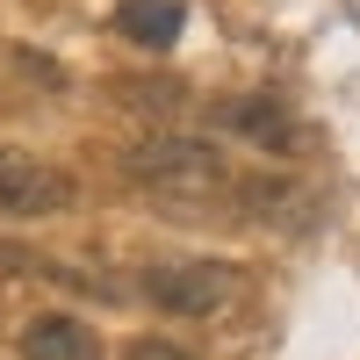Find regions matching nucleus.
<instances>
[{
    "label": "nucleus",
    "mask_w": 360,
    "mask_h": 360,
    "mask_svg": "<svg viewBox=\"0 0 360 360\" xmlns=\"http://www.w3.org/2000/svg\"><path fill=\"white\" fill-rule=\"evenodd\" d=\"M123 173L144 195H159L166 209H209V202L231 195V159L209 137H188V130H159V137L130 144Z\"/></svg>",
    "instance_id": "1"
},
{
    "label": "nucleus",
    "mask_w": 360,
    "mask_h": 360,
    "mask_svg": "<svg viewBox=\"0 0 360 360\" xmlns=\"http://www.w3.org/2000/svg\"><path fill=\"white\" fill-rule=\"evenodd\" d=\"M238 288H245V274L231 259H159L137 274V295L166 317H217L238 303Z\"/></svg>",
    "instance_id": "2"
},
{
    "label": "nucleus",
    "mask_w": 360,
    "mask_h": 360,
    "mask_svg": "<svg viewBox=\"0 0 360 360\" xmlns=\"http://www.w3.org/2000/svg\"><path fill=\"white\" fill-rule=\"evenodd\" d=\"M79 202V180L65 166H51L37 152H8L0 144V217H58V209Z\"/></svg>",
    "instance_id": "3"
},
{
    "label": "nucleus",
    "mask_w": 360,
    "mask_h": 360,
    "mask_svg": "<svg viewBox=\"0 0 360 360\" xmlns=\"http://www.w3.org/2000/svg\"><path fill=\"white\" fill-rule=\"evenodd\" d=\"M224 202L245 224H266V231H303L310 224V195H303V180H288V173H245V180L231 173Z\"/></svg>",
    "instance_id": "4"
},
{
    "label": "nucleus",
    "mask_w": 360,
    "mask_h": 360,
    "mask_svg": "<svg viewBox=\"0 0 360 360\" xmlns=\"http://www.w3.org/2000/svg\"><path fill=\"white\" fill-rule=\"evenodd\" d=\"M217 130L245 137V144H259V152H274V159L303 152V123H295L281 101H266V94H224L217 101Z\"/></svg>",
    "instance_id": "5"
},
{
    "label": "nucleus",
    "mask_w": 360,
    "mask_h": 360,
    "mask_svg": "<svg viewBox=\"0 0 360 360\" xmlns=\"http://www.w3.org/2000/svg\"><path fill=\"white\" fill-rule=\"evenodd\" d=\"M22 360H101V339L94 324L72 317V310H51L22 332Z\"/></svg>",
    "instance_id": "6"
},
{
    "label": "nucleus",
    "mask_w": 360,
    "mask_h": 360,
    "mask_svg": "<svg viewBox=\"0 0 360 360\" xmlns=\"http://www.w3.org/2000/svg\"><path fill=\"white\" fill-rule=\"evenodd\" d=\"M115 29H123L137 51H173L180 29H188V8H180V0H123V8H115Z\"/></svg>",
    "instance_id": "7"
},
{
    "label": "nucleus",
    "mask_w": 360,
    "mask_h": 360,
    "mask_svg": "<svg viewBox=\"0 0 360 360\" xmlns=\"http://www.w3.org/2000/svg\"><path fill=\"white\" fill-rule=\"evenodd\" d=\"M108 101L130 115H180L188 108V86L180 79H108Z\"/></svg>",
    "instance_id": "8"
},
{
    "label": "nucleus",
    "mask_w": 360,
    "mask_h": 360,
    "mask_svg": "<svg viewBox=\"0 0 360 360\" xmlns=\"http://www.w3.org/2000/svg\"><path fill=\"white\" fill-rule=\"evenodd\" d=\"M123 360H195V353H188V346H173V339H130Z\"/></svg>",
    "instance_id": "9"
}]
</instances>
